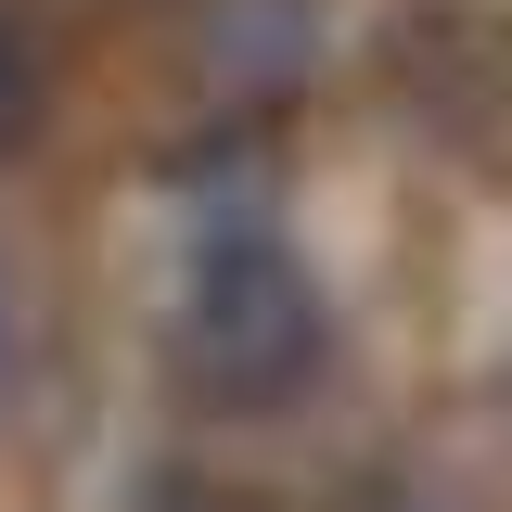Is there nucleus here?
Here are the masks:
<instances>
[{
  "label": "nucleus",
  "instance_id": "nucleus-6",
  "mask_svg": "<svg viewBox=\"0 0 512 512\" xmlns=\"http://www.w3.org/2000/svg\"><path fill=\"white\" fill-rule=\"evenodd\" d=\"M359 512H474V500H461L448 474H372V487H359Z\"/></svg>",
  "mask_w": 512,
  "mask_h": 512
},
{
  "label": "nucleus",
  "instance_id": "nucleus-5",
  "mask_svg": "<svg viewBox=\"0 0 512 512\" xmlns=\"http://www.w3.org/2000/svg\"><path fill=\"white\" fill-rule=\"evenodd\" d=\"M128 512H282V500L244 487V474H205V461H154V474L128 487Z\"/></svg>",
  "mask_w": 512,
  "mask_h": 512
},
{
  "label": "nucleus",
  "instance_id": "nucleus-4",
  "mask_svg": "<svg viewBox=\"0 0 512 512\" xmlns=\"http://www.w3.org/2000/svg\"><path fill=\"white\" fill-rule=\"evenodd\" d=\"M64 116V39L39 0H0V167H26Z\"/></svg>",
  "mask_w": 512,
  "mask_h": 512
},
{
  "label": "nucleus",
  "instance_id": "nucleus-7",
  "mask_svg": "<svg viewBox=\"0 0 512 512\" xmlns=\"http://www.w3.org/2000/svg\"><path fill=\"white\" fill-rule=\"evenodd\" d=\"M26 372V295H13V269H0V384Z\"/></svg>",
  "mask_w": 512,
  "mask_h": 512
},
{
  "label": "nucleus",
  "instance_id": "nucleus-3",
  "mask_svg": "<svg viewBox=\"0 0 512 512\" xmlns=\"http://www.w3.org/2000/svg\"><path fill=\"white\" fill-rule=\"evenodd\" d=\"M180 77L205 116L269 128L320 77V0H192L180 13Z\"/></svg>",
  "mask_w": 512,
  "mask_h": 512
},
{
  "label": "nucleus",
  "instance_id": "nucleus-1",
  "mask_svg": "<svg viewBox=\"0 0 512 512\" xmlns=\"http://www.w3.org/2000/svg\"><path fill=\"white\" fill-rule=\"evenodd\" d=\"M346 359V320L320 295V269L269 218H205L167 295V384L205 423H282L308 410Z\"/></svg>",
  "mask_w": 512,
  "mask_h": 512
},
{
  "label": "nucleus",
  "instance_id": "nucleus-2",
  "mask_svg": "<svg viewBox=\"0 0 512 512\" xmlns=\"http://www.w3.org/2000/svg\"><path fill=\"white\" fill-rule=\"evenodd\" d=\"M359 77L410 141L461 167H512V0H384Z\"/></svg>",
  "mask_w": 512,
  "mask_h": 512
}]
</instances>
